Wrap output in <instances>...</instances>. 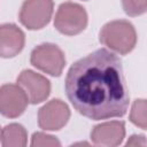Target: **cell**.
Segmentation results:
<instances>
[{"label": "cell", "instance_id": "8", "mask_svg": "<svg viewBox=\"0 0 147 147\" xmlns=\"http://www.w3.org/2000/svg\"><path fill=\"white\" fill-rule=\"evenodd\" d=\"M17 84L24 90L29 101L33 105L45 101L51 93L49 80L32 70H23L17 77Z\"/></svg>", "mask_w": 147, "mask_h": 147}, {"label": "cell", "instance_id": "9", "mask_svg": "<svg viewBox=\"0 0 147 147\" xmlns=\"http://www.w3.org/2000/svg\"><path fill=\"white\" fill-rule=\"evenodd\" d=\"M125 137V125L121 121L105 122L95 125L91 132L92 141L98 146H118Z\"/></svg>", "mask_w": 147, "mask_h": 147}, {"label": "cell", "instance_id": "7", "mask_svg": "<svg viewBox=\"0 0 147 147\" xmlns=\"http://www.w3.org/2000/svg\"><path fill=\"white\" fill-rule=\"evenodd\" d=\"M28 102V95L18 84H5L0 87V114L5 117H18L24 113Z\"/></svg>", "mask_w": 147, "mask_h": 147}, {"label": "cell", "instance_id": "10", "mask_svg": "<svg viewBox=\"0 0 147 147\" xmlns=\"http://www.w3.org/2000/svg\"><path fill=\"white\" fill-rule=\"evenodd\" d=\"M25 44L24 32L15 24L0 25V57L9 59L16 56Z\"/></svg>", "mask_w": 147, "mask_h": 147}, {"label": "cell", "instance_id": "1", "mask_svg": "<svg viewBox=\"0 0 147 147\" xmlns=\"http://www.w3.org/2000/svg\"><path fill=\"white\" fill-rule=\"evenodd\" d=\"M64 90L74 108L94 121L122 117L129 107L122 61L106 48L76 61L67 74Z\"/></svg>", "mask_w": 147, "mask_h": 147}, {"label": "cell", "instance_id": "14", "mask_svg": "<svg viewBox=\"0 0 147 147\" xmlns=\"http://www.w3.org/2000/svg\"><path fill=\"white\" fill-rule=\"evenodd\" d=\"M31 146H61V142L53 136L42 132H36L32 136Z\"/></svg>", "mask_w": 147, "mask_h": 147}, {"label": "cell", "instance_id": "11", "mask_svg": "<svg viewBox=\"0 0 147 147\" xmlns=\"http://www.w3.org/2000/svg\"><path fill=\"white\" fill-rule=\"evenodd\" d=\"M28 142V133L24 126L17 123L6 125L1 130V144L5 147H24Z\"/></svg>", "mask_w": 147, "mask_h": 147}, {"label": "cell", "instance_id": "13", "mask_svg": "<svg viewBox=\"0 0 147 147\" xmlns=\"http://www.w3.org/2000/svg\"><path fill=\"white\" fill-rule=\"evenodd\" d=\"M124 11L129 16H139L147 9V0H122Z\"/></svg>", "mask_w": 147, "mask_h": 147}, {"label": "cell", "instance_id": "3", "mask_svg": "<svg viewBox=\"0 0 147 147\" xmlns=\"http://www.w3.org/2000/svg\"><path fill=\"white\" fill-rule=\"evenodd\" d=\"M86 25L87 13L84 7L70 1L60 5L54 18V26L59 32L75 36L84 31Z\"/></svg>", "mask_w": 147, "mask_h": 147}, {"label": "cell", "instance_id": "16", "mask_svg": "<svg viewBox=\"0 0 147 147\" xmlns=\"http://www.w3.org/2000/svg\"><path fill=\"white\" fill-rule=\"evenodd\" d=\"M0 139H1V129H0Z\"/></svg>", "mask_w": 147, "mask_h": 147}, {"label": "cell", "instance_id": "4", "mask_svg": "<svg viewBox=\"0 0 147 147\" xmlns=\"http://www.w3.org/2000/svg\"><path fill=\"white\" fill-rule=\"evenodd\" d=\"M30 62L37 69L59 77L65 65V56L61 48L54 44H41L31 52Z\"/></svg>", "mask_w": 147, "mask_h": 147}, {"label": "cell", "instance_id": "15", "mask_svg": "<svg viewBox=\"0 0 147 147\" xmlns=\"http://www.w3.org/2000/svg\"><path fill=\"white\" fill-rule=\"evenodd\" d=\"M126 145L127 146H138V145L145 146L146 145V140H145V137L144 136H132L127 140Z\"/></svg>", "mask_w": 147, "mask_h": 147}, {"label": "cell", "instance_id": "2", "mask_svg": "<svg viewBox=\"0 0 147 147\" xmlns=\"http://www.w3.org/2000/svg\"><path fill=\"white\" fill-rule=\"evenodd\" d=\"M99 37L103 45L122 55L130 53L137 44L136 29L125 20L108 22L102 26Z\"/></svg>", "mask_w": 147, "mask_h": 147}, {"label": "cell", "instance_id": "12", "mask_svg": "<svg viewBox=\"0 0 147 147\" xmlns=\"http://www.w3.org/2000/svg\"><path fill=\"white\" fill-rule=\"evenodd\" d=\"M130 119L131 122L139 126L142 130H146L147 127V119H146V100L139 99L136 100L132 105L131 113H130Z\"/></svg>", "mask_w": 147, "mask_h": 147}, {"label": "cell", "instance_id": "6", "mask_svg": "<svg viewBox=\"0 0 147 147\" xmlns=\"http://www.w3.org/2000/svg\"><path fill=\"white\" fill-rule=\"evenodd\" d=\"M70 118L67 103L60 99H53L44 105L38 111V124L42 130L56 131L62 129Z\"/></svg>", "mask_w": 147, "mask_h": 147}, {"label": "cell", "instance_id": "5", "mask_svg": "<svg viewBox=\"0 0 147 147\" xmlns=\"http://www.w3.org/2000/svg\"><path fill=\"white\" fill-rule=\"evenodd\" d=\"M53 0H25L20 10V21L29 30L47 25L53 14Z\"/></svg>", "mask_w": 147, "mask_h": 147}]
</instances>
